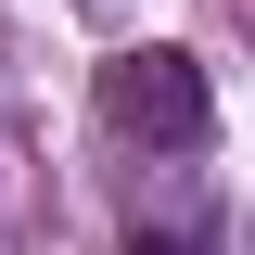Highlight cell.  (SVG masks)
Instances as JSON below:
<instances>
[{
	"label": "cell",
	"instance_id": "obj_1",
	"mask_svg": "<svg viewBox=\"0 0 255 255\" xmlns=\"http://www.w3.org/2000/svg\"><path fill=\"white\" fill-rule=\"evenodd\" d=\"M102 128L115 140H153V153H204L217 140V90L191 51H115L102 64Z\"/></svg>",
	"mask_w": 255,
	"mask_h": 255
},
{
	"label": "cell",
	"instance_id": "obj_2",
	"mask_svg": "<svg viewBox=\"0 0 255 255\" xmlns=\"http://www.w3.org/2000/svg\"><path fill=\"white\" fill-rule=\"evenodd\" d=\"M128 255H204V230H140Z\"/></svg>",
	"mask_w": 255,
	"mask_h": 255
}]
</instances>
